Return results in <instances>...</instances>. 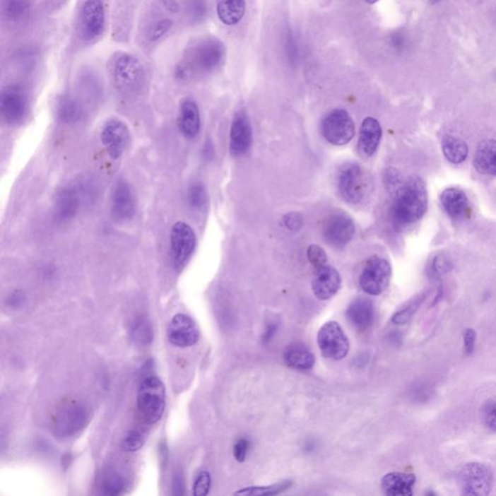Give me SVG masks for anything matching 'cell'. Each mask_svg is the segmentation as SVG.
Returning a JSON list of instances; mask_svg holds the SVG:
<instances>
[{
  "mask_svg": "<svg viewBox=\"0 0 496 496\" xmlns=\"http://www.w3.org/2000/svg\"><path fill=\"white\" fill-rule=\"evenodd\" d=\"M307 258H309L310 264L316 270L327 265L328 257L325 250L319 245H310L307 249Z\"/></svg>",
  "mask_w": 496,
  "mask_h": 496,
  "instance_id": "74e56055",
  "label": "cell"
},
{
  "mask_svg": "<svg viewBox=\"0 0 496 496\" xmlns=\"http://www.w3.org/2000/svg\"><path fill=\"white\" fill-rule=\"evenodd\" d=\"M187 200L191 208L201 210L205 207L208 201L207 191L202 182H194L188 188Z\"/></svg>",
  "mask_w": 496,
  "mask_h": 496,
  "instance_id": "d6a6232c",
  "label": "cell"
},
{
  "mask_svg": "<svg viewBox=\"0 0 496 496\" xmlns=\"http://www.w3.org/2000/svg\"><path fill=\"white\" fill-rule=\"evenodd\" d=\"M474 167L478 173L496 176V140H485L475 153Z\"/></svg>",
  "mask_w": 496,
  "mask_h": 496,
  "instance_id": "d4e9b609",
  "label": "cell"
},
{
  "mask_svg": "<svg viewBox=\"0 0 496 496\" xmlns=\"http://www.w3.org/2000/svg\"><path fill=\"white\" fill-rule=\"evenodd\" d=\"M276 324H271L268 326L267 330H266L265 333H264L263 339L265 342H268L273 335L276 333Z\"/></svg>",
  "mask_w": 496,
  "mask_h": 496,
  "instance_id": "7dc6e473",
  "label": "cell"
},
{
  "mask_svg": "<svg viewBox=\"0 0 496 496\" xmlns=\"http://www.w3.org/2000/svg\"><path fill=\"white\" fill-rule=\"evenodd\" d=\"M321 132L331 145H346L355 135L353 119L346 110H333L323 119Z\"/></svg>",
  "mask_w": 496,
  "mask_h": 496,
  "instance_id": "ba28073f",
  "label": "cell"
},
{
  "mask_svg": "<svg viewBox=\"0 0 496 496\" xmlns=\"http://www.w3.org/2000/svg\"><path fill=\"white\" fill-rule=\"evenodd\" d=\"M341 286V276L335 268L326 265L316 270L312 288L313 294L317 299L321 301L330 300L338 293Z\"/></svg>",
  "mask_w": 496,
  "mask_h": 496,
  "instance_id": "e0dca14e",
  "label": "cell"
},
{
  "mask_svg": "<svg viewBox=\"0 0 496 496\" xmlns=\"http://www.w3.org/2000/svg\"><path fill=\"white\" fill-rule=\"evenodd\" d=\"M391 278L390 263L379 256H372L362 268L360 276V286L365 293L379 296L388 288Z\"/></svg>",
  "mask_w": 496,
  "mask_h": 496,
  "instance_id": "8992f818",
  "label": "cell"
},
{
  "mask_svg": "<svg viewBox=\"0 0 496 496\" xmlns=\"http://www.w3.org/2000/svg\"><path fill=\"white\" fill-rule=\"evenodd\" d=\"M28 4L25 0H7L6 12L10 18H19L28 11Z\"/></svg>",
  "mask_w": 496,
  "mask_h": 496,
  "instance_id": "ab89813d",
  "label": "cell"
},
{
  "mask_svg": "<svg viewBox=\"0 0 496 496\" xmlns=\"http://www.w3.org/2000/svg\"><path fill=\"white\" fill-rule=\"evenodd\" d=\"M101 141L110 158L119 159L129 143V129L121 119H110L102 129Z\"/></svg>",
  "mask_w": 496,
  "mask_h": 496,
  "instance_id": "4fadbf2b",
  "label": "cell"
},
{
  "mask_svg": "<svg viewBox=\"0 0 496 496\" xmlns=\"http://www.w3.org/2000/svg\"><path fill=\"white\" fill-rule=\"evenodd\" d=\"M323 235L328 244L333 247H346L352 241L355 235L353 219L344 211L331 213L324 222Z\"/></svg>",
  "mask_w": 496,
  "mask_h": 496,
  "instance_id": "8fae6325",
  "label": "cell"
},
{
  "mask_svg": "<svg viewBox=\"0 0 496 496\" xmlns=\"http://www.w3.org/2000/svg\"><path fill=\"white\" fill-rule=\"evenodd\" d=\"M57 114L64 124H74L83 119V112L79 102L70 96H62L57 103Z\"/></svg>",
  "mask_w": 496,
  "mask_h": 496,
  "instance_id": "f1b7e54d",
  "label": "cell"
},
{
  "mask_svg": "<svg viewBox=\"0 0 496 496\" xmlns=\"http://www.w3.org/2000/svg\"><path fill=\"white\" fill-rule=\"evenodd\" d=\"M365 1L369 4H376V2L378 1V0H365Z\"/></svg>",
  "mask_w": 496,
  "mask_h": 496,
  "instance_id": "681fc988",
  "label": "cell"
},
{
  "mask_svg": "<svg viewBox=\"0 0 496 496\" xmlns=\"http://www.w3.org/2000/svg\"><path fill=\"white\" fill-rule=\"evenodd\" d=\"M88 420V412L82 404L70 401L62 404L54 414L53 430L57 435L68 437L83 429Z\"/></svg>",
  "mask_w": 496,
  "mask_h": 496,
  "instance_id": "9c48e42d",
  "label": "cell"
},
{
  "mask_svg": "<svg viewBox=\"0 0 496 496\" xmlns=\"http://www.w3.org/2000/svg\"><path fill=\"white\" fill-rule=\"evenodd\" d=\"M245 0H219L218 15L224 25H235L244 18Z\"/></svg>",
  "mask_w": 496,
  "mask_h": 496,
  "instance_id": "4316f807",
  "label": "cell"
},
{
  "mask_svg": "<svg viewBox=\"0 0 496 496\" xmlns=\"http://www.w3.org/2000/svg\"><path fill=\"white\" fill-rule=\"evenodd\" d=\"M172 260L177 271L182 270L190 259L196 247V235L191 227L185 222L174 224L170 237Z\"/></svg>",
  "mask_w": 496,
  "mask_h": 496,
  "instance_id": "30bf717a",
  "label": "cell"
},
{
  "mask_svg": "<svg viewBox=\"0 0 496 496\" xmlns=\"http://www.w3.org/2000/svg\"><path fill=\"white\" fill-rule=\"evenodd\" d=\"M284 360L288 367L300 370H309L314 367L315 357L307 347L293 344L287 348Z\"/></svg>",
  "mask_w": 496,
  "mask_h": 496,
  "instance_id": "484cf974",
  "label": "cell"
},
{
  "mask_svg": "<svg viewBox=\"0 0 496 496\" xmlns=\"http://www.w3.org/2000/svg\"><path fill=\"white\" fill-rule=\"evenodd\" d=\"M290 487H292V482L286 480V481L279 482L278 484L263 485V487L245 488V489H242L239 492H235V495L249 496L276 495L285 492Z\"/></svg>",
  "mask_w": 496,
  "mask_h": 496,
  "instance_id": "f546056e",
  "label": "cell"
},
{
  "mask_svg": "<svg viewBox=\"0 0 496 496\" xmlns=\"http://www.w3.org/2000/svg\"><path fill=\"white\" fill-rule=\"evenodd\" d=\"M80 208V196L73 187L64 188L57 196L54 218L57 222L71 220Z\"/></svg>",
  "mask_w": 496,
  "mask_h": 496,
  "instance_id": "603a6c76",
  "label": "cell"
},
{
  "mask_svg": "<svg viewBox=\"0 0 496 496\" xmlns=\"http://www.w3.org/2000/svg\"><path fill=\"white\" fill-rule=\"evenodd\" d=\"M211 478L207 471L200 472L193 485V495L196 496L207 495L211 490Z\"/></svg>",
  "mask_w": 496,
  "mask_h": 496,
  "instance_id": "f35d334b",
  "label": "cell"
},
{
  "mask_svg": "<svg viewBox=\"0 0 496 496\" xmlns=\"http://www.w3.org/2000/svg\"><path fill=\"white\" fill-rule=\"evenodd\" d=\"M173 487L175 495H181L184 493V480H182V474L179 472H177L175 475Z\"/></svg>",
  "mask_w": 496,
  "mask_h": 496,
  "instance_id": "f6af8a7d",
  "label": "cell"
},
{
  "mask_svg": "<svg viewBox=\"0 0 496 496\" xmlns=\"http://www.w3.org/2000/svg\"><path fill=\"white\" fill-rule=\"evenodd\" d=\"M284 223L291 231H299L302 225V218L297 213H290L284 216Z\"/></svg>",
  "mask_w": 496,
  "mask_h": 496,
  "instance_id": "ee69618b",
  "label": "cell"
},
{
  "mask_svg": "<svg viewBox=\"0 0 496 496\" xmlns=\"http://www.w3.org/2000/svg\"><path fill=\"white\" fill-rule=\"evenodd\" d=\"M105 27V10L102 0H85L81 11V30L85 40L99 37Z\"/></svg>",
  "mask_w": 496,
  "mask_h": 496,
  "instance_id": "5bb4252c",
  "label": "cell"
},
{
  "mask_svg": "<svg viewBox=\"0 0 496 496\" xmlns=\"http://www.w3.org/2000/svg\"><path fill=\"white\" fill-rule=\"evenodd\" d=\"M177 126L185 139H194L200 131L201 117L197 104L192 99L187 98L179 106Z\"/></svg>",
  "mask_w": 496,
  "mask_h": 496,
  "instance_id": "ffe728a7",
  "label": "cell"
},
{
  "mask_svg": "<svg viewBox=\"0 0 496 496\" xmlns=\"http://www.w3.org/2000/svg\"><path fill=\"white\" fill-rule=\"evenodd\" d=\"M252 143V129L247 114L237 113L235 116L230 131V150L234 155H244Z\"/></svg>",
  "mask_w": 496,
  "mask_h": 496,
  "instance_id": "ac0fdd59",
  "label": "cell"
},
{
  "mask_svg": "<svg viewBox=\"0 0 496 496\" xmlns=\"http://www.w3.org/2000/svg\"><path fill=\"white\" fill-rule=\"evenodd\" d=\"M23 296L22 294L15 293L13 294L11 297H9V305H13L14 307H17L18 305L22 304Z\"/></svg>",
  "mask_w": 496,
  "mask_h": 496,
  "instance_id": "c3c4849f",
  "label": "cell"
},
{
  "mask_svg": "<svg viewBox=\"0 0 496 496\" xmlns=\"http://www.w3.org/2000/svg\"><path fill=\"white\" fill-rule=\"evenodd\" d=\"M317 343L324 358L341 361L349 353L350 343L338 323L331 321L324 324L317 335Z\"/></svg>",
  "mask_w": 496,
  "mask_h": 496,
  "instance_id": "5b68a950",
  "label": "cell"
},
{
  "mask_svg": "<svg viewBox=\"0 0 496 496\" xmlns=\"http://www.w3.org/2000/svg\"><path fill=\"white\" fill-rule=\"evenodd\" d=\"M441 146H442L444 155L451 163H463L468 156V146L463 140L455 136H444Z\"/></svg>",
  "mask_w": 496,
  "mask_h": 496,
  "instance_id": "83f0119b",
  "label": "cell"
},
{
  "mask_svg": "<svg viewBox=\"0 0 496 496\" xmlns=\"http://www.w3.org/2000/svg\"><path fill=\"white\" fill-rule=\"evenodd\" d=\"M481 419L488 430L496 432V399H490L482 406Z\"/></svg>",
  "mask_w": 496,
  "mask_h": 496,
  "instance_id": "8d00e7d4",
  "label": "cell"
},
{
  "mask_svg": "<svg viewBox=\"0 0 496 496\" xmlns=\"http://www.w3.org/2000/svg\"><path fill=\"white\" fill-rule=\"evenodd\" d=\"M172 25H173V22H172L171 20L167 19L162 20L160 22L156 23V25H153V28H151L150 33V40L153 42L159 40V39H160L164 34L168 33L170 28H172Z\"/></svg>",
  "mask_w": 496,
  "mask_h": 496,
  "instance_id": "60d3db41",
  "label": "cell"
},
{
  "mask_svg": "<svg viewBox=\"0 0 496 496\" xmlns=\"http://www.w3.org/2000/svg\"><path fill=\"white\" fill-rule=\"evenodd\" d=\"M0 111L7 124L17 125L25 119L28 113V98L22 88L9 85L2 90Z\"/></svg>",
  "mask_w": 496,
  "mask_h": 496,
  "instance_id": "7c38bea8",
  "label": "cell"
},
{
  "mask_svg": "<svg viewBox=\"0 0 496 496\" xmlns=\"http://www.w3.org/2000/svg\"><path fill=\"white\" fill-rule=\"evenodd\" d=\"M200 8H205L203 6V4H201L200 0H194L190 4L189 10L191 12L193 17H200L201 12L203 13V9H200Z\"/></svg>",
  "mask_w": 496,
  "mask_h": 496,
  "instance_id": "bcb514c9",
  "label": "cell"
},
{
  "mask_svg": "<svg viewBox=\"0 0 496 496\" xmlns=\"http://www.w3.org/2000/svg\"><path fill=\"white\" fill-rule=\"evenodd\" d=\"M451 268H453V265H451V261L449 259L448 256L438 254L433 258L432 263H430L429 273L433 278L437 279L450 273Z\"/></svg>",
  "mask_w": 496,
  "mask_h": 496,
  "instance_id": "e575fe53",
  "label": "cell"
},
{
  "mask_svg": "<svg viewBox=\"0 0 496 496\" xmlns=\"http://www.w3.org/2000/svg\"><path fill=\"white\" fill-rule=\"evenodd\" d=\"M429 203L427 185L421 177H409L398 192L391 208L394 225L398 229L406 228L421 220L425 215Z\"/></svg>",
  "mask_w": 496,
  "mask_h": 496,
  "instance_id": "6da1fadb",
  "label": "cell"
},
{
  "mask_svg": "<svg viewBox=\"0 0 496 496\" xmlns=\"http://www.w3.org/2000/svg\"><path fill=\"white\" fill-rule=\"evenodd\" d=\"M430 1H432V4H437V2L441 1V0H430Z\"/></svg>",
  "mask_w": 496,
  "mask_h": 496,
  "instance_id": "f907efd6",
  "label": "cell"
},
{
  "mask_svg": "<svg viewBox=\"0 0 496 496\" xmlns=\"http://www.w3.org/2000/svg\"><path fill=\"white\" fill-rule=\"evenodd\" d=\"M249 448V442L244 438L237 441L234 446V456L236 461L239 463H244L245 458H247V454Z\"/></svg>",
  "mask_w": 496,
  "mask_h": 496,
  "instance_id": "7bdbcfd3",
  "label": "cell"
},
{
  "mask_svg": "<svg viewBox=\"0 0 496 496\" xmlns=\"http://www.w3.org/2000/svg\"><path fill=\"white\" fill-rule=\"evenodd\" d=\"M136 202L129 184L119 181L114 188L112 195V213L117 220H128L134 215Z\"/></svg>",
  "mask_w": 496,
  "mask_h": 496,
  "instance_id": "d6986e66",
  "label": "cell"
},
{
  "mask_svg": "<svg viewBox=\"0 0 496 496\" xmlns=\"http://www.w3.org/2000/svg\"><path fill=\"white\" fill-rule=\"evenodd\" d=\"M338 190L342 199L349 203H359L367 191L364 170L359 164L349 162L344 164L338 174Z\"/></svg>",
  "mask_w": 496,
  "mask_h": 496,
  "instance_id": "52a82bcc",
  "label": "cell"
},
{
  "mask_svg": "<svg viewBox=\"0 0 496 496\" xmlns=\"http://www.w3.org/2000/svg\"><path fill=\"white\" fill-rule=\"evenodd\" d=\"M131 336L133 341L139 346H147L153 338V327L148 320L138 319L132 327Z\"/></svg>",
  "mask_w": 496,
  "mask_h": 496,
  "instance_id": "1f68e13d",
  "label": "cell"
},
{
  "mask_svg": "<svg viewBox=\"0 0 496 496\" xmlns=\"http://www.w3.org/2000/svg\"><path fill=\"white\" fill-rule=\"evenodd\" d=\"M124 489V480L117 472H109L102 480V492L106 495H121Z\"/></svg>",
  "mask_w": 496,
  "mask_h": 496,
  "instance_id": "836d02e7",
  "label": "cell"
},
{
  "mask_svg": "<svg viewBox=\"0 0 496 496\" xmlns=\"http://www.w3.org/2000/svg\"><path fill=\"white\" fill-rule=\"evenodd\" d=\"M440 202L444 211L453 220L463 221L471 216V203L463 190L455 187L444 190Z\"/></svg>",
  "mask_w": 496,
  "mask_h": 496,
  "instance_id": "2e32d148",
  "label": "cell"
},
{
  "mask_svg": "<svg viewBox=\"0 0 496 496\" xmlns=\"http://www.w3.org/2000/svg\"><path fill=\"white\" fill-rule=\"evenodd\" d=\"M382 138V128L378 121L373 117H367L362 122L360 131L358 150L364 158H370L374 155Z\"/></svg>",
  "mask_w": 496,
  "mask_h": 496,
  "instance_id": "44dd1931",
  "label": "cell"
},
{
  "mask_svg": "<svg viewBox=\"0 0 496 496\" xmlns=\"http://www.w3.org/2000/svg\"><path fill=\"white\" fill-rule=\"evenodd\" d=\"M146 442L145 435L139 430H131L125 435L122 442V449L128 453L139 451Z\"/></svg>",
  "mask_w": 496,
  "mask_h": 496,
  "instance_id": "d590c367",
  "label": "cell"
},
{
  "mask_svg": "<svg viewBox=\"0 0 496 496\" xmlns=\"http://www.w3.org/2000/svg\"><path fill=\"white\" fill-rule=\"evenodd\" d=\"M476 331H475L473 329L469 328L464 331V351H466V354L468 355V356L473 354L475 343H476Z\"/></svg>",
  "mask_w": 496,
  "mask_h": 496,
  "instance_id": "b9f144b4",
  "label": "cell"
},
{
  "mask_svg": "<svg viewBox=\"0 0 496 496\" xmlns=\"http://www.w3.org/2000/svg\"><path fill=\"white\" fill-rule=\"evenodd\" d=\"M495 482V475L489 464L469 463L459 475V485L466 495L485 496L490 495Z\"/></svg>",
  "mask_w": 496,
  "mask_h": 496,
  "instance_id": "277c9868",
  "label": "cell"
},
{
  "mask_svg": "<svg viewBox=\"0 0 496 496\" xmlns=\"http://www.w3.org/2000/svg\"><path fill=\"white\" fill-rule=\"evenodd\" d=\"M108 71L114 87L124 94L139 90L145 79V71L139 59L127 53L114 54L108 62Z\"/></svg>",
  "mask_w": 496,
  "mask_h": 496,
  "instance_id": "7a4b0ae2",
  "label": "cell"
},
{
  "mask_svg": "<svg viewBox=\"0 0 496 496\" xmlns=\"http://www.w3.org/2000/svg\"><path fill=\"white\" fill-rule=\"evenodd\" d=\"M425 297H427V294L425 293L415 297L408 304L404 305L403 309H399L398 312L394 314L393 317H391V322L395 324V325H404V324L409 322L415 313L417 312V310L420 309L423 302H424Z\"/></svg>",
  "mask_w": 496,
  "mask_h": 496,
  "instance_id": "4dcf8cb0",
  "label": "cell"
},
{
  "mask_svg": "<svg viewBox=\"0 0 496 496\" xmlns=\"http://www.w3.org/2000/svg\"><path fill=\"white\" fill-rule=\"evenodd\" d=\"M166 407V390L163 382L156 376L146 378L138 391L137 408L141 420L153 425L161 419Z\"/></svg>",
  "mask_w": 496,
  "mask_h": 496,
  "instance_id": "3957f363",
  "label": "cell"
},
{
  "mask_svg": "<svg viewBox=\"0 0 496 496\" xmlns=\"http://www.w3.org/2000/svg\"><path fill=\"white\" fill-rule=\"evenodd\" d=\"M199 329L191 317L177 314L170 323L168 338L173 346L187 348L195 346L199 341Z\"/></svg>",
  "mask_w": 496,
  "mask_h": 496,
  "instance_id": "9a60e30c",
  "label": "cell"
},
{
  "mask_svg": "<svg viewBox=\"0 0 496 496\" xmlns=\"http://www.w3.org/2000/svg\"><path fill=\"white\" fill-rule=\"evenodd\" d=\"M374 305L367 297H358L346 310L349 322L360 331L367 330L374 321Z\"/></svg>",
  "mask_w": 496,
  "mask_h": 496,
  "instance_id": "cb8c5ba5",
  "label": "cell"
},
{
  "mask_svg": "<svg viewBox=\"0 0 496 496\" xmlns=\"http://www.w3.org/2000/svg\"><path fill=\"white\" fill-rule=\"evenodd\" d=\"M416 476L403 472H391L381 480V489L389 496H410L413 495Z\"/></svg>",
  "mask_w": 496,
  "mask_h": 496,
  "instance_id": "7402d4cb",
  "label": "cell"
}]
</instances>
